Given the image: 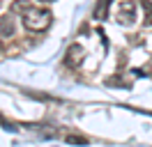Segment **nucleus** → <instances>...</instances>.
Listing matches in <instances>:
<instances>
[{"mask_svg":"<svg viewBox=\"0 0 152 147\" xmlns=\"http://www.w3.org/2000/svg\"><path fill=\"white\" fill-rule=\"evenodd\" d=\"M111 2H113V0H97L95 12H92L97 21H104V18H108V7H111Z\"/></svg>","mask_w":152,"mask_h":147,"instance_id":"obj_4","label":"nucleus"},{"mask_svg":"<svg viewBox=\"0 0 152 147\" xmlns=\"http://www.w3.org/2000/svg\"><path fill=\"white\" fill-rule=\"evenodd\" d=\"M42 2H53V0H42Z\"/></svg>","mask_w":152,"mask_h":147,"instance_id":"obj_9","label":"nucleus"},{"mask_svg":"<svg viewBox=\"0 0 152 147\" xmlns=\"http://www.w3.org/2000/svg\"><path fill=\"white\" fill-rule=\"evenodd\" d=\"M143 7H145V23H148V25H152V2L150 0H145V2H143Z\"/></svg>","mask_w":152,"mask_h":147,"instance_id":"obj_7","label":"nucleus"},{"mask_svg":"<svg viewBox=\"0 0 152 147\" xmlns=\"http://www.w3.org/2000/svg\"><path fill=\"white\" fill-rule=\"evenodd\" d=\"M16 32V21L12 14H2L0 16V37H12Z\"/></svg>","mask_w":152,"mask_h":147,"instance_id":"obj_3","label":"nucleus"},{"mask_svg":"<svg viewBox=\"0 0 152 147\" xmlns=\"http://www.w3.org/2000/svg\"><path fill=\"white\" fill-rule=\"evenodd\" d=\"M136 21V5H134V0H124L120 2V7H118V23H122V25H129Z\"/></svg>","mask_w":152,"mask_h":147,"instance_id":"obj_2","label":"nucleus"},{"mask_svg":"<svg viewBox=\"0 0 152 147\" xmlns=\"http://www.w3.org/2000/svg\"><path fill=\"white\" fill-rule=\"evenodd\" d=\"M69 60L78 64L83 60V48H81V46H72V48H69Z\"/></svg>","mask_w":152,"mask_h":147,"instance_id":"obj_5","label":"nucleus"},{"mask_svg":"<svg viewBox=\"0 0 152 147\" xmlns=\"http://www.w3.org/2000/svg\"><path fill=\"white\" fill-rule=\"evenodd\" d=\"M148 69H150V71H152V60H150V62H148Z\"/></svg>","mask_w":152,"mask_h":147,"instance_id":"obj_8","label":"nucleus"},{"mask_svg":"<svg viewBox=\"0 0 152 147\" xmlns=\"http://www.w3.org/2000/svg\"><path fill=\"white\" fill-rule=\"evenodd\" d=\"M21 18H23L26 30H30V32H44L53 23V14L48 9H39V7H30Z\"/></svg>","mask_w":152,"mask_h":147,"instance_id":"obj_1","label":"nucleus"},{"mask_svg":"<svg viewBox=\"0 0 152 147\" xmlns=\"http://www.w3.org/2000/svg\"><path fill=\"white\" fill-rule=\"evenodd\" d=\"M30 9V5L28 2H26V0H16V2H14V5H12V12H14V14H21V16H23V14H26V12H28Z\"/></svg>","mask_w":152,"mask_h":147,"instance_id":"obj_6","label":"nucleus"}]
</instances>
